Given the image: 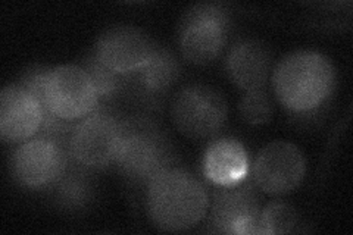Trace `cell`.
<instances>
[{"instance_id":"cell-1","label":"cell","mask_w":353,"mask_h":235,"mask_svg":"<svg viewBox=\"0 0 353 235\" xmlns=\"http://www.w3.org/2000/svg\"><path fill=\"white\" fill-rule=\"evenodd\" d=\"M274 93L297 124L324 118L336 90V70L327 56L297 50L280 61L272 75Z\"/></svg>"},{"instance_id":"cell-2","label":"cell","mask_w":353,"mask_h":235,"mask_svg":"<svg viewBox=\"0 0 353 235\" xmlns=\"http://www.w3.org/2000/svg\"><path fill=\"white\" fill-rule=\"evenodd\" d=\"M176 165L174 144L157 118L139 112L121 116L115 166L130 188L145 192L154 176Z\"/></svg>"},{"instance_id":"cell-3","label":"cell","mask_w":353,"mask_h":235,"mask_svg":"<svg viewBox=\"0 0 353 235\" xmlns=\"http://www.w3.org/2000/svg\"><path fill=\"white\" fill-rule=\"evenodd\" d=\"M145 197L152 225L168 232L199 225L211 205L205 184L180 165L154 176L145 188Z\"/></svg>"},{"instance_id":"cell-4","label":"cell","mask_w":353,"mask_h":235,"mask_svg":"<svg viewBox=\"0 0 353 235\" xmlns=\"http://www.w3.org/2000/svg\"><path fill=\"white\" fill-rule=\"evenodd\" d=\"M231 31V12L223 3H197L184 12L179 48L185 61L208 65L223 53Z\"/></svg>"},{"instance_id":"cell-5","label":"cell","mask_w":353,"mask_h":235,"mask_svg":"<svg viewBox=\"0 0 353 235\" xmlns=\"http://www.w3.org/2000/svg\"><path fill=\"white\" fill-rule=\"evenodd\" d=\"M174 127L190 140H209L224 130L227 100L215 87L193 83L181 87L171 100Z\"/></svg>"},{"instance_id":"cell-6","label":"cell","mask_w":353,"mask_h":235,"mask_svg":"<svg viewBox=\"0 0 353 235\" xmlns=\"http://www.w3.org/2000/svg\"><path fill=\"white\" fill-rule=\"evenodd\" d=\"M121 115L112 106L99 105L77 121L70 137V153L80 165L101 171L115 165L121 139Z\"/></svg>"},{"instance_id":"cell-7","label":"cell","mask_w":353,"mask_h":235,"mask_svg":"<svg viewBox=\"0 0 353 235\" xmlns=\"http://www.w3.org/2000/svg\"><path fill=\"white\" fill-rule=\"evenodd\" d=\"M206 231L212 234H259V188L249 174L245 180L230 185H214L209 205Z\"/></svg>"},{"instance_id":"cell-8","label":"cell","mask_w":353,"mask_h":235,"mask_svg":"<svg viewBox=\"0 0 353 235\" xmlns=\"http://www.w3.org/2000/svg\"><path fill=\"white\" fill-rule=\"evenodd\" d=\"M181 75V63L168 48L158 44L141 70L125 75L124 96L139 114L153 115L162 110L171 88Z\"/></svg>"},{"instance_id":"cell-9","label":"cell","mask_w":353,"mask_h":235,"mask_svg":"<svg viewBox=\"0 0 353 235\" xmlns=\"http://www.w3.org/2000/svg\"><path fill=\"white\" fill-rule=\"evenodd\" d=\"M68 159L70 144L36 136L18 145L10 161V171L21 187L46 192L63 174Z\"/></svg>"},{"instance_id":"cell-10","label":"cell","mask_w":353,"mask_h":235,"mask_svg":"<svg viewBox=\"0 0 353 235\" xmlns=\"http://www.w3.org/2000/svg\"><path fill=\"white\" fill-rule=\"evenodd\" d=\"M306 174V159L301 149L289 141H271L258 153L250 175L259 192L281 196L301 185Z\"/></svg>"},{"instance_id":"cell-11","label":"cell","mask_w":353,"mask_h":235,"mask_svg":"<svg viewBox=\"0 0 353 235\" xmlns=\"http://www.w3.org/2000/svg\"><path fill=\"white\" fill-rule=\"evenodd\" d=\"M44 94L48 109L66 121H80L99 106L96 88L80 65L52 68Z\"/></svg>"},{"instance_id":"cell-12","label":"cell","mask_w":353,"mask_h":235,"mask_svg":"<svg viewBox=\"0 0 353 235\" xmlns=\"http://www.w3.org/2000/svg\"><path fill=\"white\" fill-rule=\"evenodd\" d=\"M158 43L132 25H114L99 36L93 53L112 71L127 75L145 66Z\"/></svg>"},{"instance_id":"cell-13","label":"cell","mask_w":353,"mask_h":235,"mask_svg":"<svg viewBox=\"0 0 353 235\" xmlns=\"http://www.w3.org/2000/svg\"><path fill=\"white\" fill-rule=\"evenodd\" d=\"M43 124L39 100L19 84L6 85L0 94V136L8 143L36 137Z\"/></svg>"},{"instance_id":"cell-14","label":"cell","mask_w":353,"mask_h":235,"mask_svg":"<svg viewBox=\"0 0 353 235\" xmlns=\"http://www.w3.org/2000/svg\"><path fill=\"white\" fill-rule=\"evenodd\" d=\"M271 50L258 39L240 37L230 48L225 58V70L243 92L267 88L271 74Z\"/></svg>"},{"instance_id":"cell-15","label":"cell","mask_w":353,"mask_h":235,"mask_svg":"<svg viewBox=\"0 0 353 235\" xmlns=\"http://www.w3.org/2000/svg\"><path fill=\"white\" fill-rule=\"evenodd\" d=\"M94 171L80 165L71 153L63 174L46 192L52 205L68 216H81L92 209L97 197Z\"/></svg>"},{"instance_id":"cell-16","label":"cell","mask_w":353,"mask_h":235,"mask_svg":"<svg viewBox=\"0 0 353 235\" xmlns=\"http://www.w3.org/2000/svg\"><path fill=\"white\" fill-rule=\"evenodd\" d=\"M250 156L239 140L221 137L208 145L203 175L212 185L236 184L250 174Z\"/></svg>"},{"instance_id":"cell-17","label":"cell","mask_w":353,"mask_h":235,"mask_svg":"<svg viewBox=\"0 0 353 235\" xmlns=\"http://www.w3.org/2000/svg\"><path fill=\"white\" fill-rule=\"evenodd\" d=\"M81 68L90 76L99 97V105L114 108L117 100L124 96L125 75H121L108 68L103 62L99 61L93 52L88 53L83 59Z\"/></svg>"},{"instance_id":"cell-18","label":"cell","mask_w":353,"mask_h":235,"mask_svg":"<svg viewBox=\"0 0 353 235\" xmlns=\"http://www.w3.org/2000/svg\"><path fill=\"white\" fill-rule=\"evenodd\" d=\"M297 225H299V216L296 210L283 201H271L261 210L259 234H292L297 231Z\"/></svg>"},{"instance_id":"cell-19","label":"cell","mask_w":353,"mask_h":235,"mask_svg":"<svg viewBox=\"0 0 353 235\" xmlns=\"http://www.w3.org/2000/svg\"><path fill=\"white\" fill-rule=\"evenodd\" d=\"M243 121L249 125H262L272 119L274 105L267 88L248 92L243 94L239 105Z\"/></svg>"},{"instance_id":"cell-20","label":"cell","mask_w":353,"mask_h":235,"mask_svg":"<svg viewBox=\"0 0 353 235\" xmlns=\"http://www.w3.org/2000/svg\"><path fill=\"white\" fill-rule=\"evenodd\" d=\"M52 68H48V66H41V65H36V66H31L27 71H24L22 74L21 80H19V85L27 90L30 94L34 96L41 108H43V114H46V112H50L46 106V81H48V76ZM53 114V112H52Z\"/></svg>"}]
</instances>
